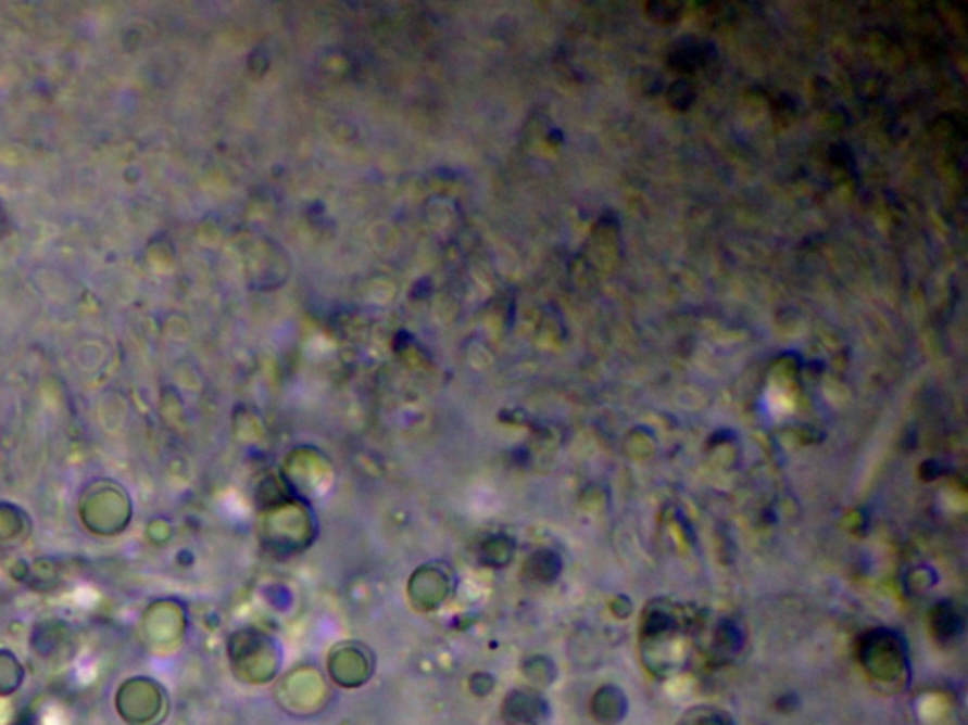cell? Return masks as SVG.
I'll list each match as a JSON object with an SVG mask.
<instances>
[{
  "instance_id": "obj_1",
  "label": "cell",
  "mask_w": 968,
  "mask_h": 725,
  "mask_svg": "<svg viewBox=\"0 0 968 725\" xmlns=\"http://www.w3.org/2000/svg\"><path fill=\"white\" fill-rule=\"evenodd\" d=\"M681 725H704L702 722V714L700 712H694L691 716H687L684 718L683 724ZM706 725H732L728 722L727 716H722L719 712H707Z\"/></svg>"
}]
</instances>
